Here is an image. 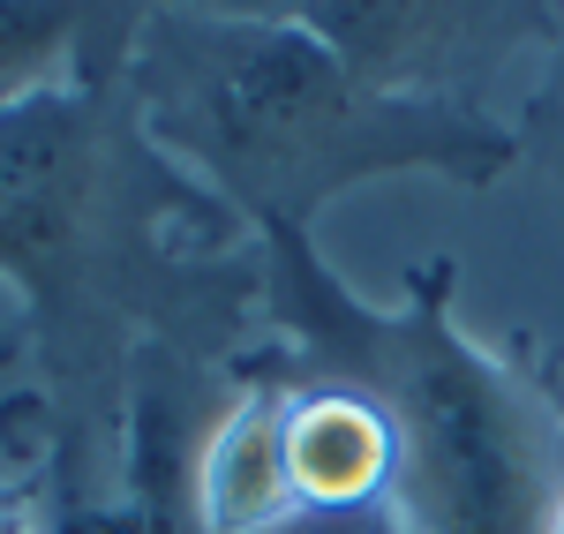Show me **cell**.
Masks as SVG:
<instances>
[{
    "instance_id": "cell-1",
    "label": "cell",
    "mask_w": 564,
    "mask_h": 534,
    "mask_svg": "<svg viewBox=\"0 0 564 534\" xmlns=\"http://www.w3.org/2000/svg\"><path fill=\"white\" fill-rule=\"evenodd\" d=\"M143 8H113L84 84L0 113V279L23 294L45 377L53 504H113L121 414L143 347L212 361L249 355L263 316V249L212 204L129 98V45Z\"/></svg>"
},
{
    "instance_id": "cell-2",
    "label": "cell",
    "mask_w": 564,
    "mask_h": 534,
    "mask_svg": "<svg viewBox=\"0 0 564 534\" xmlns=\"http://www.w3.org/2000/svg\"><path fill=\"white\" fill-rule=\"evenodd\" d=\"M129 98L159 159L226 204L249 241L316 233L332 196L384 174L489 188L520 166V129L369 90L294 8H143Z\"/></svg>"
},
{
    "instance_id": "cell-3",
    "label": "cell",
    "mask_w": 564,
    "mask_h": 534,
    "mask_svg": "<svg viewBox=\"0 0 564 534\" xmlns=\"http://www.w3.org/2000/svg\"><path fill=\"white\" fill-rule=\"evenodd\" d=\"M263 249L271 347L308 384H347L391 429L384 512L406 534H564V400L520 361L467 339L459 271H406V294L369 309L332 279L316 233Z\"/></svg>"
},
{
    "instance_id": "cell-4",
    "label": "cell",
    "mask_w": 564,
    "mask_h": 534,
    "mask_svg": "<svg viewBox=\"0 0 564 534\" xmlns=\"http://www.w3.org/2000/svg\"><path fill=\"white\" fill-rule=\"evenodd\" d=\"M316 39L347 61L369 90L430 98V106H475L481 84L557 39V8H391V0H347V8H294Z\"/></svg>"
},
{
    "instance_id": "cell-5",
    "label": "cell",
    "mask_w": 564,
    "mask_h": 534,
    "mask_svg": "<svg viewBox=\"0 0 564 534\" xmlns=\"http://www.w3.org/2000/svg\"><path fill=\"white\" fill-rule=\"evenodd\" d=\"M286 490L294 512H369L391 490V429L347 384H308L294 369L286 400Z\"/></svg>"
},
{
    "instance_id": "cell-6",
    "label": "cell",
    "mask_w": 564,
    "mask_h": 534,
    "mask_svg": "<svg viewBox=\"0 0 564 534\" xmlns=\"http://www.w3.org/2000/svg\"><path fill=\"white\" fill-rule=\"evenodd\" d=\"M106 15L113 8H61V0L23 8V0H0V113L84 84L90 53L106 39Z\"/></svg>"
},
{
    "instance_id": "cell-7",
    "label": "cell",
    "mask_w": 564,
    "mask_h": 534,
    "mask_svg": "<svg viewBox=\"0 0 564 534\" xmlns=\"http://www.w3.org/2000/svg\"><path fill=\"white\" fill-rule=\"evenodd\" d=\"M520 151H534V159L564 181V8H557V39H550V68H542V84L527 98Z\"/></svg>"
},
{
    "instance_id": "cell-8",
    "label": "cell",
    "mask_w": 564,
    "mask_h": 534,
    "mask_svg": "<svg viewBox=\"0 0 564 534\" xmlns=\"http://www.w3.org/2000/svg\"><path fill=\"white\" fill-rule=\"evenodd\" d=\"M45 534H135L121 504H53L45 497Z\"/></svg>"
},
{
    "instance_id": "cell-9",
    "label": "cell",
    "mask_w": 564,
    "mask_h": 534,
    "mask_svg": "<svg viewBox=\"0 0 564 534\" xmlns=\"http://www.w3.org/2000/svg\"><path fill=\"white\" fill-rule=\"evenodd\" d=\"M308 534H406V527L384 504H369V512H308Z\"/></svg>"
},
{
    "instance_id": "cell-10",
    "label": "cell",
    "mask_w": 564,
    "mask_h": 534,
    "mask_svg": "<svg viewBox=\"0 0 564 534\" xmlns=\"http://www.w3.org/2000/svg\"><path fill=\"white\" fill-rule=\"evenodd\" d=\"M279 534H308V520H294V527H279Z\"/></svg>"
}]
</instances>
